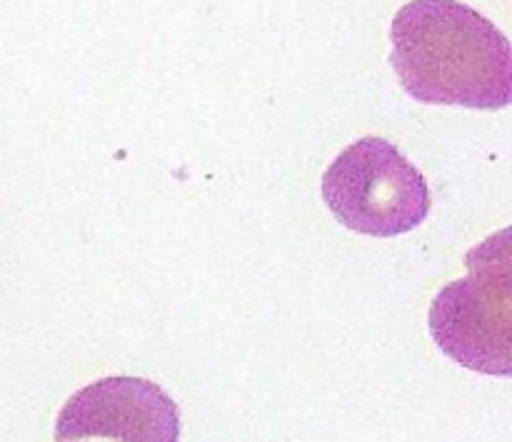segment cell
Listing matches in <instances>:
<instances>
[{"mask_svg": "<svg viewBox=\"0 0 512 442\" xmlns=\"http://www.w3.org/2000/svg\"><path fill=\"white\" fill-rule=\"evenodd\" d=\"M393 63L420 103L503 110L512 100L510 40L458 0H410L390 25Z\"/></svg>", "mask_w": 512, "mask_h": 442, "instance_id": "1", "label": "cell"}, {"mask_svg": "<svg viewBox=\"0 0 512 442\" xmlns=\"http://www.w3.org/2000/svg\"><path fill=\"white\" fill-rule=\"evenodd\" d=\"M468 278L445 285L430 305V333L453 363L512 375V248L500 230L465 255Z\"/></svg>", "mask_w": 512, "mask_h": 442, "instance_id": "2", "label": "cell"}, {"mask_svg": "<svg viewBox=\"0 0 512 442\" xmlns=\"http://www.w3.org/2000/svg\"><path fill=\"white\" fill-rule=\"evenodd\" d=\"M323 198L353 233L393 238L418 228L430 213L423 173L385 138L348 145L323 175Z\"/></svg>", "mask_w": 512, "mask_h": 442, "instance_id": "3", "label": "cell"}, {"mask_svg": "<svg viewBox=\"0 0 512 442\" xmlns=\"http://www.w3.org/2000/svg\"><path fill=\"white\" fill-rule=\"evenodd\" d=\"M178 403L145 378L95 380L70 395L55 420V442H178Z\"/></svg>", "mask_w": 512, "mask_h": 442, "instance_id": "4", "label": "cell"}]
</instances>
